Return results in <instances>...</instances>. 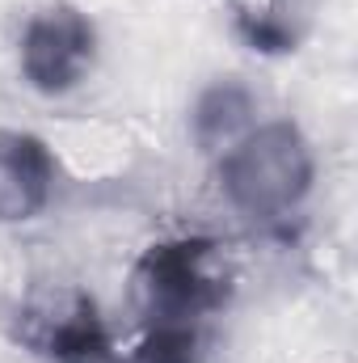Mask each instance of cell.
<instances>
[{
  "mask_svg": "<svg viewBox=\"0 0 358 363\" xmlns=\"http://www.w3.org/2000/svg\"><path fill=\"white\" fill-rule=\"evenodd\" d=\"M93 60H97V30L81 9L55 4V9H42L25 21L21 77L38 93H51V97L72 93L89 77Z\"/></svg>",
  "mask_w": 358,
  "mask_h": 363,
  "instance_id": "3957f363",
  "label": "cell"
},
{
  "mask_svg": "<svg viewBox=\"0 0 358 363\" xmlns=\"http://www.w3.org/2000/svg\"><path fill=\"white\" fill-rule=\"evenodd\" d=\"M34 330L25 334L42 355L55 363H105L110 359V334L97 317V304L85 291H68L55 296L51 304L30 308Z\"/></svg>",
  "mask_w": 358,
  "mask_h": 363,
  "instance_id": "277c9868",
  "label": "cell"
},
{
  "mask_svg": "<svg viewBox=\"0 0 358 363\" xmlns=\"http://www.w3.org/2000/svg\"><path fill=\"white\" fill-rule=\"evenodd\" d=\"M241 34L249 38V47H258V51H266V55H274V51H291V43H295V34H291V26L287 21H278V17H270V13H262V17H241Z\"/></svg>",
  "mask_w": 358,
  "mask_h": 363,
  "instance_id": "ba28073f",
  "label": "cell"
},
{
  "mask_svg": "<svg viewBox=\"0 0 358 363\" xmlns=\"http://www.w3.org/2000/svg\"><path fill=\"white\" fill-rule=\"evenodd\" d=\"M139 363H198V334L194 321H152Z\"/></svg>",
  "mask_w": 358,
  "mask_h": 363,
  "instance_id": "52a82bcc",
  "label": "cell"
},
{
  "mask_svg": "<svg viewBox=\"0 0 358 363\" xmlns=\"http://www.w3.org/2000/svg\"><path fill=\"white\" fill-rule=\"evenodd\" d=\"M253 110H258V101L241 81H215L211 89H202L194 101V114H190L198 148L202 152H228L253 127Z\"/></svg>",
  "mask_w": 358,
  "mask_h": 363,
  "instance_id": "8992f818",
  "label": "cell"
},
{
  "mask_svg": "<svg viewBox=\"0 0 358 363\" xmlns=\"http://www.w3.org/2000/svg\"><path fill=\"white\" fill-rule=\"evenodd\" d=\"M316 178L312 144L291 123L278 118L266 127H249L224 157H219V182L228 203L249 220H282L291 216Z\"/></svg>",
  "mask_w": 358,
  "mask_h": 363,
  "instance_id": "6da1fadb",
  "label": "cell"
},
{
  "mask_svg": "<svg viewBox=\"0 0 358 363\" xmlns=\"http://www.w3.org/2000/svg\"><path fill=\"white\" fill-rule=\"evenodd\" d=\"M211 254H215V241L207 237L161 241L144 250L131 279L148 321H194L202 313H215L228 300V283L207 271Z\"/></svg>",
  "mask_w": 358,
  "mask_h": 363,
  "instance_id": "7a4b0ae2",
  "label": "cell"
},
{
  "mask_svg": "<svg viewBox=\"0 0 358 363\" xmlns=\"http://www.w3.org/2000/svg\"><path fill=\"white\" fill-rule=\"evenodd\" d=\"M55 186V157L30 131H0V220H34Z\"/></svg>",
  "mask_w": 358,
  "mask_h": 363,
  "instance_id": "5b68a950",
  "label": "cell"
}]
</instances>
